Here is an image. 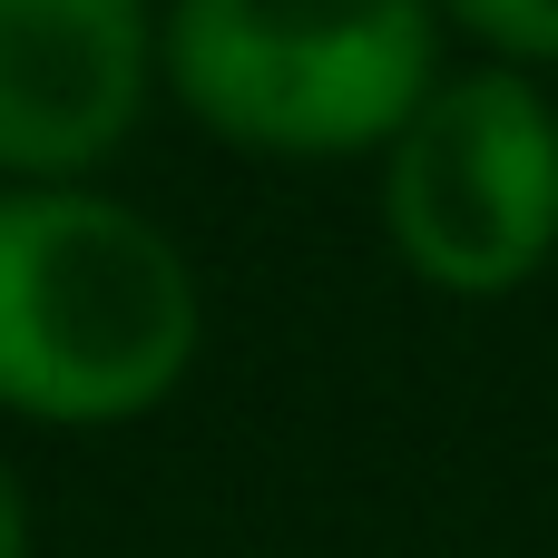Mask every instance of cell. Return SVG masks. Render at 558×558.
Listing matches in <instances>:
<instances>
[{"label":"cell","mask_w":558,"mask_h":558,"mask_svg":"<svg viewBox=\"0 0 558 558\" xmlns=\"http://www.w3.org/2000/svg\"><path fill=\"white\" fill-rule=\"evenodd\" d=\"M147 98V0H0V186H98Z\"/></svg>","instance_id":"277c9868"},{"label":"cell","mask_w":558,"mask_h":558,"mask_svg":"<svg viewBox=\"0 0 558 558\" xmlns=\"http://www.w3.org/2000/svg\"><path fill=\"white\" fill-rule=\"evenodd\" d=\"M441 0H167L157 88L226 147L333 167L383 157L441 88Z\"/></svg>","instance_id":"7a4b0ae2"},{"label":"cell","mask_w":558,"mask_h":558,"mask_svg":"<svg viewBox=\"0 0 558 558\" xmlns=\"http://www.w3.org/2000/svg\"><path fill=\"white\" fill-rule=\"evenodd\" d=\"M441 20L461 39H481V59L558 69V0H441Z\"/></svg>","instance_id":"5b68a950"},{"label":"cell","mask_w":558,"mask_h":558,"mask_svg":"<svg viewBox=\"0 0 558 558\" xmlns=\"http://www.w3.org/2000/svg\"><path fill=\"white\" fill-rule=\"evenodd\" d=\"M383 226L432 294H520L558 255V98L539 69H441L383 147Z\"/></svg>","instance_id":"3957f363"},{"label":"cell","mask_w":558,"mask_h":558,"mask_svg":"<svg viewBox=\"0 0 558 558\" xmlns=\"http://www.w3.org/2000/svg\"><path fill=\"white\" fill-rule=\"evenodd\" d=\"M0 558H29V490L10 461H0Z\"/></svg>","instance_id":"8992f818"},{"label":"cell","mask_w":558,"mask_h":558,"mask_svg":"<svg viewBox=\"0 0 558 558\" xmlns=\"http://www.w3.org/2000/svg\"><path fill=\"white\" fill-rule=\"evenodd\" d=\"M206 343L186 245L108 186H0V412L118 432L177 402Z\"/></svg>","instance_id":"6da1fadb"}]
</instances>
